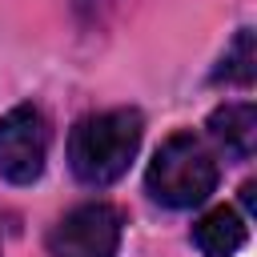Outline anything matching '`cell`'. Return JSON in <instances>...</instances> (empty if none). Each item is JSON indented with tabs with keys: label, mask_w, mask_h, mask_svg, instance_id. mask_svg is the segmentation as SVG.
Masks as SVG:
<instances>
[{
	"label": "cell",
	"mask_w": 257,
	"mask_h": 257,
	"mask_svg": "<svg viewBox=\"0 0 257 257\" xmlns=\"http://www.w3.org/2000/svg\"><path fill=\"white\" fill-rule=\"evenodd\" d=\"M145 137V116L137 108H108L80 116L68 133V169L80 185L104 189L120 181L141 149Z\"/></svg>",
	"instance_id": "1"
},
{
	"label": "cell",
	"mask_w": 257,
	"mask_h": 257,
	"mask_svg": "<svg viewBox=\"0 0 257 257\" xmlns=\"http://www.w3.org/2000/svg\"><path fill=\"white\" fill-rule=\"evenodd\" d=\"M145 189L165 209H193L205 205L217 189V157L197 133H173L149 161Z\"/></svg>",
	"instance_id": "2"
},
{
	"label": "cell",
	"mask_w": 257,
	"mask_h": 257,
	"mask_svg": "<svg viewBox=\"0 0 257 257\" xmlns=\"http://www.w3.org/2000/svg\"><path fill=\"white\" fill-rule=\"evenodd\" d=\"M120 225L124 217L108 201L76 205L48 229V257H116Z\"/></svg>",
	"instance_id": "3"
},
{
	"label": "cell",
	"mask_w": 257,
	"mask_h": 257,
	"mask_svg": "<svg viewBox=\"0 0 257 257\" xmlns=\"http://www.w3.org/2000/svg\"><path fill=\"white\" fill-rule=\"evenodd\" d=\"M48 120L36 104H16L0 116V177L8 185H32L48 161Z\"/></svg>",
	"instance_id": "4"
},
{
	"label": "cell",
	"mask_w": 257,
	"mask_h": 257,
	"mask_svg": "<svg viewBox=\"0 0 257 257\" xmlns=\"http://www.w3.org/2000/svg\"><path fill=\"white\" fill-rule=\"evenodd\" d=\"M209 137L233 161H249L257 153V108L249 100H233L209 112Z\"/></svg>",
	"instance_id": "5"
},
{
	"label": "cell",
	"mask_w": 257,
	"mask_h": 257,
	"mask_svg": "<svg viewBox=\"0 0 257 257\" xmlns=\"http://www.w3.org/2000/svg\"><path fill=\"white\" fill-rule=\"evenodd\" d=\"M245 237H249V229H245L241 213L229 209V205L209 209V213L193 225V245H197L205 257H233V253L245 245Z\"/></svg>",
	"instance_id": "6"
},
{
	"label": "cell",
	"mask_w": 257,
	"mask_h": 257,
	"mask_svg": "<svg viewBox=\"0 0 257 257\" xmlns=\"http://www.w3.org/2000/svg\"><path fill=\"white\" fill-rule=\"evenodd\" d=\"M257 76V52H253V28H241L233 36V44L225 48L221 56V68L213 72V80H225V84H241L249 88Z\"/></svg>",
	"instance_id": "7"
}]
</instances>
